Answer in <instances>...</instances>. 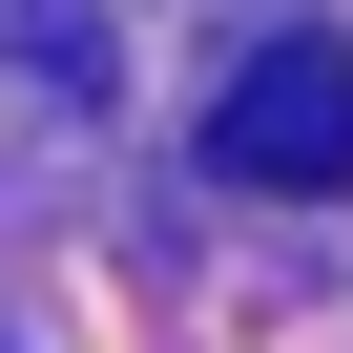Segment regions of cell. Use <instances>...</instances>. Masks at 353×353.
I'll list each match as a JSON object with an SVG mask.
<instances>
[{
    "instance_id": "1",
    "label": "cell",
    "mask_w": 353,
    "mask_h": 353,
    "mask_svg": "<svg viewBox=\"0 0 353 353\" xmlns=\"http://www.w3.org/2000/svg\"><path fill=\"white\" fill-rule=\"evenodd\" d=\"M208 166H229V188H291V208H312V188H353V42H312V21H291V42H250V63H229V104H208Z\"/></svg>"
}]
</instances>
